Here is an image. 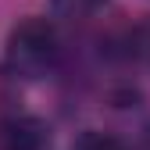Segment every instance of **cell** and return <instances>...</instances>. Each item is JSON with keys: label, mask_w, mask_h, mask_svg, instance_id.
Returning <instances> with one entry per match:
<instances>
[{"label": "cell", "mask_w": 150, "mask_h": 150, "mask_svg": "<svg viewBox=\"0 0 150 150\" xmlns=\"http://www.w3.org/2000/svg\"><path fill=\"white\" fill-rule=\"evenodd\" d=\"M57 61V29L50 18L29 14L7 36V68L22 79H40Z\"/></svg>", "instance_id": "1"}, {"label": "cell", "mask_w": 150, "mask_h": 150, "mask_svg": "<svg viewBox=\"0 0 150 150\" xmlns=\"http://www.w3.org/2000/svg\"><path fill=\"white\" fill-rule=\"evenodd\" d=\"M47 125L36 118H14L0 129V150H43Z\"/></svg>", "instance_id": "2"}, {"label": "cell", "mask_w": 150, "mask_h": 150, "mask_svg": "<svg viewBox=\"0 0 150 150\" xmlns=\"http://www.w3.org/2000/svg\"><path fill=\"white\" fill-rule=\"evenodd\" d=\"M100 4H104V0H54V7H57L61 14H68V18H86Z\"/></svg>", "instance_id": "3"}, {"label": "cell", "mask_w": 150, "mask_h": 150, "mask_svg": "<svg viewBox=\"0 0 150 150\" xmlns=\"http://www.w3.org/2000/svg\"><path fill=\"white\" fill-rule=\"evenodd\" d=\"M75 150H122V146H118V139H111L104 132H86Z\"/></svg>", "instance_id": "4"}, {"label": "cell", "mask_w": 150, "mask_h": 150, "mask_svg": "<svg viewBox=\"0 0 150 150\" xmlns=\"http://www.w3.org/2000/svg\"><path fill=\"white\" fill-rule=\"evenodd\" d=\"M139 47H143V54L150 57V22H143V29H139Z\"/></svg>", "instance_id": "5"}]
</instances>
